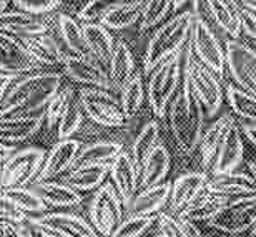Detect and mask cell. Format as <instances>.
I'll return each mask as SVG.
<instances>
[{"label": "cell", "instance_id": "obj_1", "mask_svg": "<svg viewBox=\"0 0 256 237\" xmlns=\"http://www.w3.org/2000/svg\"><path fill=\"white\" fill-rule=\"evenodd\" d=\"M62 81L64 76L60 73L42 70L17 76L0 103V118L45 110L50 98L62 86Z\"/></svg>", "mask_w": 256, "mask_h": 237}, {"label": "cell", "instance_id": "obj_2", "mask_svg": "<svg viewBox=\"0 0 256 237\" xmlns=\"http://www.w3.org/2000/svg\"><path fill=\"white\" fill-rule=\"evenodd\" d=\"M170 128L178 149L193 154L198 149L204 128V108L193 93L190 83L183 78L175 96L168 105Z\"/></svg>", "mask_w": 256, "mask_h": 237}, {"label": "cell", "instance_id": "obj_3", "mask_svg": "<svg viewBox=\"0 0 256 237\" xmlns=\"http://www.w3.org/2000/svg\"><path fill=\"white\" fill-rule=\"evenodd\" d=\"M193 20V10H183L168 20H163L146 45L143 55V73L148 75L158 63L185 47L190 38Z\"/></svg>", "mask_w": 256, "mask_h": 237}, {"label": "cell", "instance_id": "obj_4", "mask_svg": "<svg viewBox=\"0 0 256 237\" xmlns=\"http://www.w3.org/2000/svg\"><path fill=\"white\" fill-rule=\"evenodd\" d=\"M183 78L190 83L206 115H216L224 98L223 80L193 55L190 40L183 47Z\"/></svg>", "mask_w": 256, "mask_h": 237}, {"label": "cell", "instance_id": "obj_5", "mask_svg": "<svg viewBox=\"0 0 256 237\" xmlns=\"http://www.w3.org/2000/svg\"><path fill=\"white\" fill-rule=\"evenodd\" d=\"M148 75L146 100L153 115L163 118L183 80V48L158 63Z\"/></svg>", "mask_w": 256, "mask_h": 237}, {"label": "cell", "instance_id": "obj_6", "mask_svg": "<svg viewBox=\"0 0 256 237\" xmlns=\"http://www.w3.org/2000/svg\"><path fill=\"white\" fill-rule=\"evenodd\" d=\"M76 98H78L84 113L95 125L105 128H120L128 121L122 110L120 100L112 93V90L86 86V88L78 90Z\"/></svg>", "mask_w": 256, "mask_h": 237}, {"label": "cell", "instance_id": "obj_7", "mask_svg": "<svg viewBox=\"0 0 256 237\" xmlns=\"http://www.w3.org/2000/svg\"><path fill=\"white\" fill-rule=\"evenodd\" d=\"M210 228L224 234H244L256 228V194L224 198V206L218 214L206 221Z\"/></svg>", "mask_w": 256, "mask_h": 237}, {"label": "cell", "instance_id": "obj_8", "mask_svg": "<svg viewBox=\"0 0 256 237\" xmlns=\"http://www.w3.org/2000/svg\"><path fill=\"white\" fill-rule=\"evenodd\" d=\"M45 154H47V151L38 146L15 149L2 163L0 188L30 186L37 178L40 168H42Z\"/></svg>", "mask_w": 256, "mask_h": 237}, {"label": "cell", "instance_id": "obj_9", "mask_svg": "<svg viewBox=\"0 0 256 237\" xmlns=\"http://www.w3.org/2000/svg\"><path fill=\"white\" fill-rule=\"evenodd\" d=\"M88 218L98 236H114L116 226L124 219V201L112 183H104L95 189Z\"/></svg>", "mask_w": 256, "mask_h": 237}, {"label": "cell", "instance_id": "obj_10", "mask_svg": "<svg viewBox=\"0 0 256 237\" xmlns=\"http://www.w3.org/2000/svg\"><path fill=\"white\" fill-rule=\"evenodd\" d=\"M188 40H190L193 55L224 81V68H226V65H224V47L206 18L194 15Z\"/></svg>", "mask_w": 256, "mask_h": 237}, {"label": "cell", "instance_id": "obj_11", "mask_svg": "<svg viewBox=\"0 0 256 237\" xmlns=\"http://www.w3.org/2000/svg\"><path fill=\"white\" fill-rule=\"evenodd\" d=\"M224 65L240 88L256 95V50L238 40L224 43Z\"/></svg>", "mask_w": 256, "mask_h": 237}, {"label": "cell", "instance_id": "obj_12", "mask_svg": "<svg viewBox=\"0 0 256 237\" xmlns=\"http://www.w3.org/2000/svg\"><path fill=\"white\" fill-rule=\"evenodd\" d=\"M37 61L25 48L22 38L0 30V71L8 75H25L40 70Z\"/></svg>", "mask_w": 256, "mask_h": 237}, {"label": "cell", "instance_id": "obj_13", "mask_svg": "<svg viewBox=\"0 0 256 237\" xmlns=\"http://www.w3.org/2000/svg\"><path fill=\"white\" fill-rule=\"evenodd\" d=\"M65 75L70 76L76 83L95 86L114 91V85L108 76V71L104 68V65L98 60H95L92 55H75L68 53L64 61Z\"/></svg>", "mask_w": 256, "mask_h": 237}, {"label": "cell", "instance_id": "obj_14", "mask_svg": "<svg viewBox=\"0 0 256 237\" xmlns=\"http://www.w3.org/2000/svg\"><path fill=\"white\" fill-rule=\"evenodd\" d=\"M32 223L52 231L55 237H95L98 233L85 218L74 213H42L28 218Z\"/></svg>", "mask_w": 256, "mask_h": 237}, {"label": "cell", "instance_id": "obj_15", "mask_svg": "<svg viewBox=\"0 0 256 237\" xmlns=\"http://www.w3.org/2000/svg\"><path fill=\"white\" fill-rule=\"evenodd\" d=\"M45 123V110L37 113H15L0 118V141L17 144L30 140Z\"/></svg>", "mask_w": 256, "mask_h": 237}, {"label": "cell", "instance_id": "obj_16", "mask_svg": "<svg viewBox=\"0 0 256 237\" xmlns=\"http://www.w3.org/2000/svg\"><path fill=\"white\" fill-rule=\"evenodd\" d=\"M80 148H82V141L75 140V138H64V140H58V143H55L54 148L45 154L42 168H40L35 181L52 179L55 176H60V174L65 171H68L75 161L76 154H78Z\"/></svg>", "mask_w": 256, "mask_h": 237}, {"label": "cell", "instance_id": "obj_17", "mask_svg": "<svg viewBox=\"0 0 256 237\" xmlns=\"http://www.w3.org/2000/svg\"><path fill=\"white\" fill-rule=\"evenodd\" d=\"M108 174L112 178V184L115 186L116 193H118L122 201H124V206L126 208L133 199V196L138 193V176H140L132 154L122 149L114 158V161L110 163Z\"/></svg>", "mask_w": 256, "mask_h": 237}, {"label": "cell", "instance_id": "obj_18", "mask_svg": "<svg viewBox=\"0 0 256 237\" xmlns=\"http://www.w3.org/2000/svg\"><path fill=\"white\" fill-rule=\"evenodd\" d=\"M206 183H208V174L202 171H192L178 176L172 183L170 199H168V206H170L172 214L175 216L182 214V211L206 188Z\"/></svg>", "mask_w": 256, "mask_h": 237}, {"label": "cell", "instance_id": "obj_19", "mask_svg": "<svg viewBox=\"0 0 256 237\" xmlns=\"http://www.w3.org/2000/svg\"><path fill=\"white\" fill-rule=\"evenodd\" d=\"M0 30L17 37H30L48 33L50 23L47 18H44V15L30 13L25 10H4L0 13Z\"/></svg>", "mask_w": 256, "mask_h": 237}, {"label": "cell", "instance_id": "obj_20", "mask_svg": "<svg viewBox=\"0 0 256 237\" xmlns=\"http://www.w3.org/2000/svg\"><path fill=\"white\" fill-rule=\"evenodd\" d=\"M206 189L223 198H240V196H254L256 194V181L250 173H222L213 174L208 178Z\"/></svg>", "mask_w": 256, "mask_h": 237}, {"label": "cell", "instance_id": "obj_21", "mask_svg": "<svg viewBox=\"0 0 256 237\" xmlns=\"http://www.w3.org/2000/svg\"><path fill=\"white\" fill-rule=\"evenodd\" d=\"M204 18H212L214 25L223 33L236 38L242 33V18H240L238 0H203Z\"/></svg>", "mask_w": 256, "mask_h": 237}, {"label": "cell", "instance_id": "obj_22", "mask_svg": "<svg viewBox=\"0 0 256 237\" xmlns=\"http://www.w3.org/2000/svg\"><path fill=\"white\" fill-rule=\"evenodd\" d=\"M243 156H244V144L242 138V128H240L238 123H234L230 128L228 135L224 136L210 171H212V174L234 171L242 164Z\"/></svg>", "mask_w": 256, "mask_h": 237}, {"label": "cell", "instance_id": "obj_23", "mask_svg": "<svg viewBox=\"0 0 256 237\" xmlns=\"http://www.w3.org/2000/svg\"><path fill=\"white\" fill-rule=\"evenodd\" d=\"M172 183L162 181L155 186L140 189V193L133 196L130 204L126 206V214H143L153 216L162 208H165L170 199Z\"/></svg>", "mask_w": 256, "mask_h": 237}, {"label": "cell", "instance_id": "obj_24", "mask_svg": "<svg viewBox=\"0 0 256 237\" xmlns=\"http://www.w3.org/2000/svg\"><path fill=\"white\" fill-rule=\"evenodd\" d=\"M234 123H236V120L233 118V115L226 113V115L220 116L218 120H214L212 125L203 131L202 138H200L198 149H200V153H202V163L204 169H212L214 156H216L224 136L228 135L230 128H232Z\"/></svg>", "mask_w": 256, "mask_h": 237}, {"label": "cell", "instance_id": "obj_25", "mask_svg": "<svg viewBox=\"0 0 256 237\" xmlns=\"http://www.w3.org/2000/svg\"><path fill=\"white\" fill-rule=\"evenodd\" d=\"M170 151L163 143H158L142 164L140 176H138V189L155 186V184L165 181V178L170 173Z\"/></svg>", "mask_w": 256, "mask_h": 237}, {"label": "cell", "instance_id": "obj_26", "mask_svg": "<svg viewBox=\"0 0 256 237\" xmlns=\"http://www.w3.org/2000/svg\"><path fill=\"white\" fill-rule=\"evenodd\" d=\"M32 55V58L37 61L40 66H55L64 65L66 53L60 47V43L50 33L30 35V37H20Z\"/></svg>", "mask_w": 256, "mask_h": 237}, {"label": "cell", "instance_id": "obj_27", "mask_svg": "<svg viewBox=\"0 0 256 237\" xmlns=\"http://www.w3.org/2000/svg\"><path fill=\"white\" fill-rule=\"evenodd\" d=\"M34 184L35 191L45 201V204L52 206V208H76L84 201L80 191L72 188L65 181L60 183L45 179V181H35Z\"/></svg>", "mask_w": 256, "mask_h": 237}, {"label": "cell", "instance_id": "obj_28", "mask_svg": "<svg viewBox=\"0 0 256 237\" xmlns=\"http://www.w3.org/2000/svg\"><path fill=\"white\" fill-rule=\"evenodd\" d=\"M88 53L102 65H108L112 51L115 48V38L110 30L100 22H82Z\"/></svg>", "mask_w": 256, "mask_h": 237}, {"label": "cell", "instance_id": "obj_29", "mask_svg": "<svg viewBox=\"0 0 256 237\" xmlns=\"http://www.w3.org/2000/svg\"><path fill=\"white\" fill-rule=\"evenodd\" d=\"M108 76L112 80V85H114V90L120 91L122 86H124L130 76L135 73V58H133V53L130 47L126 45L124 40H116L115 42V48L112 51V56L108 60Z\"/></svg>", "mask_w": 256, "mask_h": 237}, {"label": "cell", "instance_id": "obj_30", "mask_svg": "<svg viewBox=\"0 0 256 237\" xmlns=\"http://www.w3.org/2000/svg\"><path fill=\"white\" fill-rule=\"evenodd\" d=\"M110 171V163L80 164L70 168V173L65 176V183L76 191H95L105 183Z\"/></svg>", "mask_w": 256, "mask_h": 237}, {"label": "cell", "instance_id": "obj_31", "mask_svg": "<svg viewBox=\"0 0 256 237\" xmlns=\"http://www.w3.org/2000/svg\"><path fill=\"white\" fill-rule=\"evenodd\" d=\"M223 206H224L223 196L210 193V191L204 188L202 193L182 211V214H178V216L190 219L193 223H206V221H210L214 214H218L220 211L223 209Z\"/></svg>", "mask_w": 256, "mask_h": 237}, {"label": "cell", "instance_id": "obj_32", "mask_svg": "<svg viewBox=\"0 0 256 237\" xmlns=\"http://www.w3.org/2000/svg\"><path fill=\"white\" fill-rule=\"evenodd\" d=\"M124 149V144L118 141H110V140H102L90 144H82L78 149L74 166H80V164H96V163H112L114 158Z\"/></svg>", "mask_w": 256, "mask_h": 237}, {"label": "cell", "instance_id": "obj_33", "mask_svg": "<svg viewBox=\"0 0 256 237\" xmlns=\"http://www.w3.org/2000/svg\"><path fill=\"white\" fill-rule=\"evenodd\" d=\"M145 0H125L114 7L108 13L104 15L100 23L108 30H125L140 20Z\"/></svg>", "mask_w": 256, "mask_h": 237}, {"label": "cell", "instance_id": "obj_34", "mask_svg": "<svg viewBox=\"0 0 256 237\" xmlns=\"http://www.w3.org/2000/svg\"><path fill=\"white\" fill-rule=\"evenodd\" d=\"M145 98H146V90H145V81H143V75L140 71H135L130 76V80L122 86L120 98H118L126 120H132V118H135L138 115Z\"/></svg>", "mask_w": 256, "mask_h": 237}, {"label": "cell", "instance_id": "obj_35", "mask_svg": "<svg viewBox=\"0 0 256 237\" xmlns=\"http://www.w3.org/2000/svg\"><path fill=\"white\" fill-rule=\"evenodd\" d=\"M223 85H224V95H226L228 105L234 115L242 121L256 123V95L240 88L234 83L223 81Z\"/></svg>", "mask_w": 256, "mask_h": 237}, {"label": "cell", "instance_id": "obj_36", "mask_svg": "<svg viewBox=\"0 0 256 237\" xmlns=\"http://www.w3.org/2000/svg\"><path fill=\"white\" fill-rule=\"evenodd\" d=\"M57 28L60 38L65 43V47L70 50V53L90 55L88 48H86L84 28H82V23L76 22V18L66 13H60L57 17Z\"/></svg>", "mask_w": 256, "mask_h": 237}, {"label": "cell", "instance_id": "obj_37", "mask_svg": "<svg viewBox=\"0 0 256 237\" xmlns=\"http://www.w3.org/2000/svg\"><path fill=\"white\" fill-rule=\"evenodd\" d=\"M158 143H160V126H158L156 121H148L146 125H143L140 133L136 135L130 151L133 161H135L138 168V173H140L143 161H145L146 156L153 151V148Z\"/></svg>", "mask_w": 256, "mask_h": 237}, {"label": "cell", "instance_id": "obj_38", "mask_svg": "<svg viewBox=\"0 0 256 237\" xmlns=\"http://www.w3.org/2000/svg\"><path fill=\"white\" fill-rule=\"evenodd\" d=\"M0 191L8 196L14 201L15 206L20 208L25 214H42L48 209L45 201L40 198V194L28 186H12V188H0Z\"/></svg>", "mask_w": 256, "mask_h": 237}, {"label": "cell", "instance_id": "obj_39", "mask_svg": "<svg viewBox=\"0 0 256 237\" xmlns=\"http://www.w3.org/2000/svg\"><path fill=\"white\" fill-rule=\"evenodd\" d=\"M82 123H84V110H82L78 98H76V95L74 93L68 98L62 115L58 118V123H57L58 138L60 140H64V138H72L80 130Z\"/></svg>", "mask_w": 256, "mask_h": 237}, {"label": "cell", "instance_id": "obj_40", "mask_svg": "<svg viewBox=\"0 0 256 237\" xmlns=\"http://www.w3.org/2000/svg\"><path fill=\"white\" fill-rule=\"evenodd\" d=\"M173 10V0H145L140 15V32L160 25Z\"/></svg>", "mask_w": 256, "mask_h": 237}, {"label": "cell", "instance_id": "obj_41", "mask_svg": "<svg viewBox=\"0 0 256 237\" xmlns=\"http://www.w3.org/2000/svg\"><path fill=\"white\" fill-rule=\"evenodd\" d=\"M156 214L143 216V214H126V218L120 221L114 231V237H140L155 224Z\"/></svg>", "mask_w": 256, "mask_h": 237}, {"label": "cell", "instance_id": "obj_42", "mask_svg": "<svg viewBox=\"0 0 256 237\" xmlns=\"http://www.w3.org/2000/svg\"><path fill=\"white\" fill-rule=\"evenodd\" d=\"M74 93H75V90L72 85H62L55 91V95L50 98V101L47 103V106H45V123H47L48 128L57 126L58 118L62 115L66 101H68V98Z\"/></svg>", "mask_w": 256, "mask_h": 237}, {"label": "cell", "instance_id": "obj_43", "mask_svg": "<svg viewBox=\"0 0 256 237\" xmlns=\"http://www.w3.org/2000/svg\"><path fill=\"white\" fill-rule=\"evenodd\" d=\"M125 0H88L84 7L78 10L76 18L82 22H100L105 13H108L112 8Z\"/></svg>", "mask_w": 256, "mask_h": 237}, {"label": "cell", "instance_id": "obj_44", "mask_svg": "<svg viewBox=\"0 0 256 237\" xmlns=\"http://www.w3.org/2000/svg\"><path fill=\"white\" fill-rule=\"evenodd\" d=\"M156 237H185L183 218L175 214H158L156 216Z\"/></svg>", "mask_w": 256, "mask_h": 237}, {"label": "cell", "instance_id": "obj_45", "mask_svg": "<svg viewBox=\"0 0 256 237\" xmlns=\"http://www.w3.org/2000/svg\"><path fill=\"white\" fill-rule=\"evenodd\" d=\"M20 10L37 15H48L54 10H57L60 5V0H12Z\"/></svg>", "mask_w": 256, "mask_h": 237}, {"label": "cell", "instance_id": "obj_46", "mask_svg": "<svg viewBox=\"0 0 256 237\" xmlns=\"http://www.w3.org/2000/svg\"><path fill=\"white\" fill-rule=\"evenodd\" d=\"M27 219L28 214H25L22 209L17 208L14 201L0 191V221H10V223L18 224Z\"/></svg>", "mask_w": 256, "mask_h": 237}, {"label": "cell", "instance_id": "obj_47", "mask_svg": "<svg viewBox=\"0 0 256 237\" xmlns=\"http://www.w3.org/2000/svg\"><path fill=\"white\" fill-rule=\"evenodd\" d=\"M240 18H242V33L256 42V12L240 5Z\"/></svg>", "mask_w": 256, "mask_h": 237}, {"label": "cell", "instance_id": "obj_48", "mask_svg": "<svg viewBox=\"0 0 256 237\" xmlns=\"http://www.w3.org/2000/svg\"><path fill=\"white\" fill-rule=\"evenodd\" d=\"M15 78H17V75H8V73H2V71H0V103H2L8 86L12 85V81Z\"/></svg>", "mask_w": 256, "mask_h": 237}, {"label": "cell", "instance_id": "obj_49", "mask_svg": "<svg viewBox=\"0 0 256 237\" xmlns=\"http://www.w3.org/2000/svg\"><path fill=\"white\" fill-rule=\"evenodd\" d=\"M242 131L244 133V136H246L248 140L256 146V123H246V121H243Z\"/></svg>", "mask_w": 256, "mask_h": 237}, {"label": "cell", "instance_id": "obj_50", "mask_svg": "<svg viewBox=\"0 0 256 237\" xmlns=\"http://www.w3.org/2000/svg\"><path fill=\"white\" fill-rule=\"evenodd\" d=\"M15 144H8V143H4L0 141V164H2L5 159H7L10 154H12L15 151Z\"/></svg>", "mask_w": 256, "mask_h": 237}, {"label": "cell", "instance_id": "obj_51", "mask_svg": "<svg viewBox=\"0 0 256 237\" xmlns=\"http://www.w3.org/2000/svg\"><path fill=\"white\" fill-rule=\"evenodd\" d=\"M240 5H243V7H246V8H252L256 12V0H240Z\"/></svg>", "mask_w": 256, "mask_h": 237}, {"label": "cell", "instance_id": "obj_52", "mask_svg": "<svg viewBox=\"0 0 256 237\" xmlns=\"http://www.w3.org/2000/svg\"><path fill=\"white\" fill-rule=\"evenodd\" d=\"M248 171H250V174H252L253 179L256 181V161H250L248 163Z\"/></svg>", "mask_w": 256, "mask_h": 237}, {"label": "cell", "instance_id": "obj_53", "mask_svg": "<svg viewBox=\"0 0 256 237\" xmlns=\"http://www.w3.org/2000/svg\"><path fill=\"white\" fill-rule=\"evenodd\" d=\"M188 2V0H173V10H178L180 7H183Z\"/></svg>", "mask_w": 256, "mask_h": 237}, {"label": "cell", "instance_id": "obj_54", "mask_svg": "<svg viewBox=\"0 0 256 237\" xmlns=\"http://www.w3.org/2000/svg\"><path fill=\"white\" fill-rule=\"evenodd\" d=\"M7 7H8V5H7V0H0V13H2L4 10H7Z\"/></svg>", "mask_w": 256, "mask_h": 237}, {"label": "cell", "instance_id": "obj_55", "mask_svg": "<svg viewBox=\"0 0 256 237\" xmlns=\"http://www.w3.org/2000/svg\"><path fill=\"white\" fill-rule=\"evenodd\" d=\"M250 234H252V236H256V228H254V229H253V231H252V233H250Z\"/></svg>", "mask_w": 256, "mask_h": 237}]
</instances>
